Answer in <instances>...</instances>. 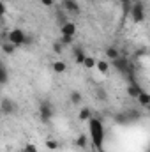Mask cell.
Wrapping results in <instances>:
<instances>
[{
  "instance_id": "6",
  "label": "cell",
  "mask_w": 150,
  "mask_h": 152,
  "mask_svg": "<svg viewBox=\"0 0 150 152\" xmlns=\"http://www.w3.org/2000/svg\"><path fill=\"white\" fill-rule=\"evenodd\" d=\"M62 7L73 14H79V5L76 0H62Z\"/></svg>"
},
{
  "instance_id": "22",
  "label": "cell",
  "mask_w": 150,
  "mask_h": 152,
  "mask_svg": "<svg viewBox=\"0 0 150 152\" xmlns=\"http://www.w3.org/2000/svg\"><path fill=\"white\" fill-rule=\"evenodd\" d=\"M21 152H37V147H36L34 143H27V145L21 149Z\"/></svg>"
},
{
  "instance_id": "1",
  "label": "cell",
  "mask_w": 150,
  "mask_h": 152,
  "mask_svg": "<svg viewBox=\"0 0 150 152\" xmlns=\"http://www.w3.org/2000/svg\"><path fill=\"white\" fill-rule=\"evenodd\" d=\"M87 122H88L90 138H92L95 149L101 151V149H103V143H104V126H103V122H101L99 118H95V117H90Z\"/></svg>"
},
{
  "instance_id": "15",
  "label": "cell",
  "mask_w": 150,
  "mask_h": 152,
  "mask_svg": "<svg viewBox=\"0 0 150 152\" xmlns=\"http://www.w3.org/2000/svg\"><path fill=\"white\" fill-rule=\"evenodd\" d=\"M90 117H92V112H90V108H81V110H79V113H78V118H79V122H87Z\"/></svg>"
},
{
  "instance_id": "25",
  "label": "cell",
  "mask_w": 150,
  "mask_h": 152,
  "mask_svg": "<svg viewBox=\"0 0 150 152\" xmlns=\"http://www.w3.org/2000/svg\"><path fill=\"white\" fill-rule=\"evenodd\" d=\"M5 12H7L5 4H4V2H0V18H4V16H5Z\"/></svg>"
},
{
  "instance_id": "23",
  "label": "cell",
  "mask_w": 150,
  "mask_h": 152,
  "mask_svg": "<svg viewBox=\"0 0 150 152\" xmlns=\"http://www.w3.org/2000/svg\"><path fill=\"white\" fill-rule=\"evenodd\" d=\"M73 39H74V37H67V36H62V39H60V44H62V46H66V44H71V42H73Z\"/></svg>"
},
{
  "instance_id": "11",
  "label": "cell",
  "mask_w": 150,
  "mask_h": 152,
  "mask_svg": "<svg viewBox=\"0 0 150 152\" xmlns=\"http://www.w3.org/2000/svg\"><path fill=\"white\" fill-rule=\"evenodd\" d=\"M95 67L101 75H108L110 73V64L108 60H95Z\"/></svg>"
},
{
  "instance_id": "26",
  "label": "cell",
  "mask_w": 150,
  "mask_h": 152,
  "mask_svg": "<svg viewBox=\"0 0 150 152\" xmlns=\"http://www.w3.org/2000/svg\"><path fill=\"white\" fill-rule=\"evenodd\" d=\"M39 2H41V4H42V5H46V7H51V5H53V4H55V2H53V0H39Z\"/></svg>"
},
{
  "instance_id": "9",
  "label": "cell",
  "mask_w": 150,
  "mask_h": 152,
  "mask_svg": "<svg viewBox=\"0 0 150 152\" xmlns=\"http://www.w3.org/2000/svg\"><path fill=\"white\" fill-rule=\"evenodd\" d=\"M136 101H138V104H140V106H143V108H149V106H150V96L145 92V90L138 94Z\"/></svg>"
},
{
  "instance_id": "29",
  "label": "cell",
  "mask_w": 150,
  "mask_h": 152,
  "mask_svg": "<svg viewBox=\"0 0 150 152\" xmlns=\"http://www.w3.org/2000/svg\"><path fill=\"white\" fill-rule=\"evenodd\" d=\"M0 87H2V83H0Z\"/></svg>"
},
{
  "instance_id": "24",
  "label": "cell",
  "mask_w": 150,
  "mask_h": 152,
  "mask_svg": "<svg viewBox=\"0 0 150 152\" xmlns=\"http://www.w3.org/2000/svg\"><path fill=\"white\" fill-rule=\"evenodd\" d=\"M62 50H64V46H62L60 42H55V44H53V51H55V53H62Z\"/></svg>"
},
{
  "instance_id": "5",
  "label": "cell",
  "mask_w": 150,
  "mask_h": 152,
  "mask_svg": "<svg viewBox=\"0 0 150 152\" xmlns=\"http://www.w3.org/2000/svg\"><path fill=\"white\" fill-rule=\"evenodd\" d=\"M60 30H62V36H67V37H74L76 32H78V27L73 21H66L64 25H60Z\"/></svg>"
},
{
  "instance_id": "14",
  "label": "cell",
  "mask_w": 150,
  "mask_h": 152,
  "mask_svg": "<svg viewBox=\"0 0 150 152\" xmlns=\"http://www.w3.org/2000/svg\"><path fill=\"white\" fill-rule=\"evenodd\" d=\"M69 99H71V103L78 106V104H81V101H83V96L79 94V90H73L71 92V96H69Z\"/></svg>"
},
{
  "instance_id": "18",
  "label": "cell",
  "mask_w": 150,
  "mask_h": 152,
  "mask_svg": "<svg viewBox=\"0 0 150 152\" xmlns=\"http://www.w3.org/2000/svg\"><path fill=\"white\" fill-rule=\"evenodd\" d=\"M83 66H85L87 69H94V67H95V58H92V57H85Z\"/></svg>"
},
{
  "instance_id": "17",
  "label": "cell",
  "mask_w": 150,
  "mask_h": 152,
  "mask_svg": "<svg viewBox=\"0 0 150 152\" xmlns=\"http://www.w3.org/2000/svg\"><path fill=\"white\" fill-rule=\"evenodd\" d=\"M2 51L7 53V55H12V53L16 51V46L11 44V42H4V44H2Z\"/></svg>"
},
{
  "instance_id": "10",
  "label": "cell",
  "mask_w": 150,
  "mask_h": 152,
  "mask_svg": "<svg viewBox=\"0 0 150 152\" xmlns=\"http://www.w3.org/2000/svg\"><path fill=\"white\" fill-rule=\"evenodd\" d=\"M51 69H53V73H55V75H62V73H66V71H67V64H66V62H62V60H57V62H53Z\"/></svg>"
},
{
  "instance_id": "8",
  "label": "cell",
  "mask_w": 150,
  "mask_h": 152,
  "mask_svg": "<svg viewBox=\"0 0 150 152\" xmlns=\"http://www.w3.org/2000/svg\"><path fill=\"white\" fill-rule=\"evenodd\" d=\"M2 112L5 115L14 113V112H16V104H14L11 99H4V101H2Z\"/></svg>"
},
{
  "instance_id": "16",
  "label": "cell",
  "mask_w": 150,
  "mask_h": 152,
  "mask_svg": "<svg viewBox=\"0 0 150 152\" xmlns=\"http://www.w3.org/2000/svg\"><path fill=\"white\" fill-rule=\"evenodd\" d=\"M106 57H108L110 60H115V58H118V57H120V55H118V50H117V48H113V46L106 48Z\"/></svg>"
},
{
  "instance_id": "27",
  "label": "cell",
  "mask_w": 150,
  "mask_h": 152,
  "mask_svg": "<svg viewBox=\"0 0 150 152\" xmlns=\"http://www.w3.org/2000/svg\"><path fill=\"white\" fill-rule=\"evenodd\" d=\"M120 2H122V5H125V7H129V2H131V0H120Z\"/></svg>"
},
{
  "instance_id": "12",
  "label": "cell",
  "mask_w": 150,
  "mask_h": 152,
  "mask_svg": "<svg viewBox=\"0 0 150 152\" xmlns=\"http://www.w3.org/2000/svg\"><path fill=\"white\" fill-rule=\"evenodd\" d=\"M140 92H143V88H141L136 81H134V83H131V85L127 87V94H129L131 97H134V99L138 97V94H140Z\"/></svg>"
},
{
  "instance_id": "3",
  "label": "cell",
  "mask_w": 150,
  "mask_h": 152,
  "mask_svg": "<svg viewBox=\"0 0 150 152\" xmlns=\"http://www.w3.org/2000/svg\"><path fill=\"white\" fill-rule=\"evenodd\" d=\"M39 117H41L42 122H48V120L53 117V106H51V103L42 101V103L39 104Z\"/></svg>"
},
{
  "instance_id": "20",
  "label": "cell",
  "mask_w": 150,
  "mask_h": 152,
  "mask_svg": "<svg viewBox=\"0 0 150 152\" xmlns=\"http://www.w3.org/2000/svg\"><path fill=\"white\" fill-rule=\"evenodd\" d=\"M46 147H48L50 151H57V149H58V142H57V140H48V142H46Z\"/></svg>"
},
{
  "instance_id": "21",
  "label": "cell",
  "mask_w": 150,
  "mask_h": 152,
  "mask_svg": "<svg viewBox=\"0 0 150 152\" xmlns=\"http://www.w3.org/2000/svg\"><path fill=\"white\" fill-rule=\"evenodd\" d=\"M76 64H83V60H85V53L81 51V50H76Z\"/></svg>"
},
{
  "instance_id": "4",
  "label": "cell",
  "mask_w": 150,
  "mask_h": 152,
  "mask_svg": "<svg viewBox=\"0 0 150 152\" xmlns=\"http://www.w3.org/2000/svg\"><path fill=\"white\" fill-rule=\"evenodd\" d=\"M131 14H133V20L136 23H141L145 20V9H143V4L141 2H136L131 9Z\"/></svg>"
},
{
  "instance_id": "28",
  "label": "cell",
  "mask_w": 150,
  "mask_h": 152,
  "mask_svg": "<svg viewBox=\"0 0 150 152\" xmlns=\"http://www.w3.org/2000/svg\"><path fill=\"white\" fill-rule=\"evenodd\" d=\"M11 2H14V0H11Z\"/></svg>"
},
{
  "instance_id": "2",
  "label": "cell",
  "mask_w": 150,
  "mask_h": 152,
  "mask_svg": "<svg viewBox=\"0 0 150 152\" xmlns=\"http://www.w3.org/2000/svg\"><path fill=\"white\" fill-rule=\"evenodd\" d=\"M25 36H27V34H25L21 28H12V30L7 32V42L14 44L16 48H18V46H23V44H25Z\"/></svg>"
},
{
  "instance_id": "7",
  "label": "cell",
  "mask_w": 150,
  "mask_h": 152,
  "mask_svg": "<svg viewBox=\"0 0 150 152\" xmlns=\"http://www.w3.org/2000/svg\"><path fill=\"white\" fill-rule=\"evenodd\" d=\"M111 64L120 71V73H129V62L125 60V58H115V60H111Z\"/></svg>"
},
{
  "instance_id": "13",
  "label": "cell",
  "mask_w": 150,
  "mask_h": 152,
  "mask_svg": "<svg viewBox=\"0 0 150 152\" xmlns=\"http://www.w3.org/2000/svg\"><path fill=\"white\" fill-rule=\"evenodd\" d=\"M9 81V73H7V67H5V64L0 60V83L4 85V83H7Z\"/></svg>"
},
{
  "instance_id": "19",
  "label": "cell",
  "mask_w": 150,
  "mask_h": 152,
  "mask_svg": "<svg viewBox=\"0 0 150 152\" xmlns=\"http://www.w3.org/2000/svg\"><path fill=\"white\" fill-rule=\"evenodd\" d=\"M76 145H78L79 149H85V147H87V136H85V134H79L78 140H76Z\"/></svg>"
}]
</instances>
